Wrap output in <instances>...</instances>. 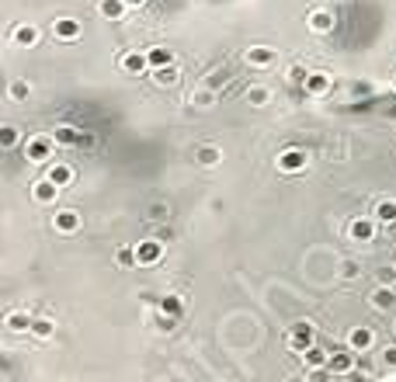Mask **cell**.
<instances>
[{
	"mask_svg": "<svg viewBox=\"0 0 396 382\" xmlns=\"http://www.w3.org/2000/svg\"><path fill=\"white\" fill-rule=\"evenodd\" d=\"M330 87H334V77H330L327 70H310V77H306V84H303V91H306L310 97H327Z\"/></svg>",
	"mask_w": 396,
	"mask_h": 382,
	"instance_id": "5bb4252c",
	"label": "cell"
},
{
	"mask_svg": "<svg viewBox=\"0 0 396 382\" xmlns=\"http://www.w3.org/2000/svg\"><path fill=\"white\" fill-rule=\"evenodd\" d=\"M52 139L60 143V146H84V136H80V129H73V126H56V129H52Z\"/></svg>",
	"mask_w": 396,
	"mask_h": 382,
	"instance_id": "484cf974",
	"label": "cell"
},
{
	"mask_svg": "<svg viewBox=\"0 0 396 382\" xmlns=\"http://www.w3.org/2000/svg\"><path fill=\"white\" fill-rule=\"evenodd\" d=\"M150 77H153L156 87H178V84H181V70H178V63H171V67H156V70H150Z\"/></svg>",
	"mask_w": 396,
	"mask_h": 382,
	"instance_id": "7402d4cb",
	"label": "cell"
},
{
	"mask_svg": "<svg viewBox=\"0 0 396 382\" xmlns=\"http://www.w3.org/2000/svg\"><path fill=\"white\" fill-rule=\"evenodd\" d=\"M379 219L375 215H358V219H351L348 223V237L355 240V243H372L375 240V233H379Z\"/></svg>",
	"mask_w": 396,
	"mask_h": 382,
	"instance_id": "277c9868",
	"label": "cell"
},
{
	"mask_svg": "<svg viewBox=\"0 0 396 382\" xmlns=\"http://www.w3.org/2000/svg\"><path fill=\"white\" fill-rule=\"evenodd\" d=\"M126 4H129V11H136V8H143V4H146V0H126Z\"/></svg>",
	"mask_w": 396,
	"mask_h": 382,
	"instance_id": "ab89813d",
	"label": "cell"
},
{
	"mask_svg": "<svg viewBox=\"0 0 396 382\" xmlns=\"http://www.w3.org/2000/svg\"><path fill=\"white\" fill-rule=\"evenodd\" d=\"M115 261H119L122 267H129V264H136V247H119V254H115Z\"/></svg>",
	"mask_w": 396,
	"mask_h": 382,
	"instance_id": "d590c367",
	"label": "cell"
},
{
	"mask_svg": "<svg viewBox=\"0 0 396 382\" xmlns=\"http://www.w3.org/2000/svg\"><path fill=\"white\" fill-rule=\"evenodd\" d=\"M38 38H42V32H38V25H32V21H21V25H14V28H11V42H14V45H21V49L38 45Z\"/></svg>",
	"mask_w": 396,
	"mask_h": 382,
	"instance_id": "e0dca14e",
	"label": "cell"
},
{
	"mask_svg": "<svg viewBox=\"0 0 396 382\" xmlns=\"http://www.w3.org/2000/svg\"><path fill=\"white\" fill-rule=\"evenodd\" d=\"M271 97H275V94H271V87H268V84H251V87L244 91V101H247L251 108H268V104H271Z\"/></svg>",
	"mask_w": 396,
	"mask_h": 382,
	"instance_id": "603a6c76",
	"label": "cell"
},
{
	"mask_svg": "<svg viewBox=\"0 0 396 382\" xmlns=\"http://www.w3.org/2000/svg\"><path fill=\"white\" fill-rule=\"evenodd\" d=\"M45 178H52L60 188H70L73 178H77V171L70 167V163H63V160H52V163H49V171H45Z\"/></svg>",
	"mask_w": 396,
	"mask_h": 382,
	"instance_id": "44dd1931",
	"label": "cell"
},
{
	"mask_svg": "<svg viewBox=\"0 0 396 382\" xmlns=\"http://www.w3.org/2000/svg\"><path fill=\"white\" fill-rule=\"evenodd\" d=\"M393 334H396V316H393Z\"/></svg>",
	"mask_w": 396,
	"mask_h": 382,
	"instance_id": "b9f144b4",
	"label": "cell"
},
{
	"mask_svg": "<svg viewBox=\"0 0 396 382\" xmlns=\"http://www.w3.org/2000/svg\"><path fill=\"white\" fill-rule=\"evenodd\" d=\"M60 146L52 136H45V132H38V136H28L25 139V160L28 163H52V150Z\"/></svg>",
	"mask_w": 396,
	"mask_h": 382,
	"instance_id": "6da1fadb",
	"label": "cell"
},
{
	"mask_svg": "<svg viewBox=\"0 0 396 382\" xmlns=\"http://www.w3.org/2000/svg\"><path fill=\"white\" fill-rule=\"evenodd\" d=\"M382 365L389 368V375L396 372V344H389V348H382Z\"/></svg>",
	"mask_w": 396,
	"mask_h": 382,
	"instance_id": "8d00e7d4",
	"label": "cell"
},
{
	"mask_svg": "<svg viewBox=\"0 0 396 382\" xmlns=\"http://www.w3.org/2000/svg\"><path fill=\"white\" fill-rule=\"evenodd\" d=\"M146 56H150V70H156V67H171V63H174V49H167V45H150V49H146Z\"/></svg>",
	"mask_w": 396,
	"mask_h": 382,
	"instance_id": "4316f807",
	"label": "cell"
},
{
	"mask_svg": "<svg viewBox=\"0 0 396 382\" xmlns=\"http://www.w3.org/2000/svg\"><path fill=\"white\" fill-rule=\"evenodd\" d=\"M28 334H32V337H38V341H49V337L56 334V320H49V316H35Z\"/></svg>",
	"mask_w": 396,
	"mask_h": 382,
	"instance_id": "83f0119b",
	"label": "cell"
},
{
	"mask_svg": "<svg viewBox=\"0 0 396 382\" xmlns=\"http://www.w3.org/2000/svg\"><path fill=\"white\" fill-rule=\"evenodd\" d=\"M306 77H310V70H306V67H299V63L286 70V80H289L292 87H303V84H306Z\"/></svg>",
	"mask_w": 396,
	"mask_h": 382,
	"instance_id": "836d02e7",
	"label": "cell"
},
{
	"mask_svg": "<svg viewBox=\"0 0 396 382\" xmlns=\"http://www.w3.org/2000/svg\"><path fill=\"white\" fill-rule=\"evenodd\" d=\"M156 237H160L163 243H171V240H174V230H171V226H160V230H156Z\"/></svg>",
	"mask_w": 396,
	"mask_h": 382,
	"instance_id": "f35d334b",
	"label": "cell"
},
{
	"mask_svg": "<svg viewBox=\"0 0 396 382\" xmlns=\"http://www.w3.org/2000/svg\"><path fill=\"white\" fill-rule=\"evenodd\" d=\"M160 313L181 316V313H185V299H181V296H163V299H160Z\"/></svg>",
	"mask_w": 396,
	"mask_h": 382,
	"instance_id": "d6a6232c",
	"label": "cell"
},
{
	"mask_svg": "<svg viewBox=\"0 0 396 382\" xmlns=\"http://www.w3.org/2000/svg\"><path fill=\"white\" fill-rule=\"evenodd\" d=\"M126 11H129L126 0H97V14H101V18H108V21L126 18Z\"/></svg>",
	"mask_w": 396,
	"mask_h": 382,
	"instance_id": "d4e9b609",
	"label": "cell"
},
{
	"mask_svg": "<svg viewBox=\"0 0 396 382\" xmlns=\"http://www.w3.org/2000/svg\"><path fill=\"white\" fill-rule=\"evenodd\" d=\"M80 226H84V215L77 208H60L52 215V230L60 237H73V233H80Z\"/></svg>",
	"mask_w": 396,
	"mask_h": 382,
	"instance_id": "5b68a950",
	"label": "cell"
},
{
	"mask_svg": "<svg viewBox=\"0 0 396 382\" xmlns=\"http://www.w3.org/2000/svg\"><path fill=\"white\" fill-rule=\"evenodd\" d=\"M174 323H178V316L160 313V316H156V331H160V334H174Z\"/></svg>",
	"mask_w": 396,
	"mask_h": 382,
	"instance_id": "e575fe53",
	"label": "cell"
},
{
	"mask_svg": "<svg viewBox=\"0 0 396 382\" xmlns=\"http://www.w3.org/2000/svg\"><path fill=\"white\" fill-rule=\"evenodd\" d=\"M355 351L351 348H341V351H330V361H327V372L330 375H351L358 365H355Z\"/></svg>",
	"mask_w": 396,
	"mask_h": 382,
	"instance_id": "8fae6325",
	"label": "cell"
},
{
	"mask_svg": "<svg viewBox=\"0 0 396 382\" xmlns=\"http://www.w3.org/2000/svg\"><path fill=\"white\" fill-rule=\"evenodd\" d=\"M18 139H21V129H18L14 122H4V126H0V146H4V150H14Z\"/></svg>",
	"mask_w": 396,
	"mask_h": 382,
	"instance_id": "f546056e",
	"label": "cell"
},
{
	"mask_svg": "<svg viewBox=\"0 0 396 382\" xmlns=\"http://www.w3.org/2000/svg\"><path fill=\"white\" fill-rule=\"evenodd\" d=\"M60 184H56L52 178H38L35 184H32V202L35 205H56V198H60Z\"/></svg>",
	"mask_w": 396,
	"mask_h": 382,
	"instance_id": "4fadbf2b",
	"label": "cell"
},
{
	"mask_svg": "<svg viewBox=\"0 0 396 382\" xmlns=\"http://www.w3.org/2000/svg\"><path fill=\"white\" fill-rule=\"evenodd\" d=\"M372 215H375L382 226H393V223H396V198H379V202L372 205Z\"/></svg>",
	"mask_w": 396,
	"mask_h": 382,
	"instance_id": "cb8c5ba5",
	"label": "cell"
},
{
	"mask_svg": "<svg viewBox=\"0 0 396 382\" xmlns=\"http://www.w3.org/2000/svg\"><path fill=\"white\" fill-rule=\"evenodd\" d=\"M8 97H11L14 104H21V101H28V97H32V84H28L25 77H14V80L8 84Z\"/></svg>",
	"mask_w": 396,
	"mask_h": 382,
	"instance_id": "f1b7e54d",
	"label": "cell"
},
{
	"mask_svg": "<svg viewBox=\"0 0 396 382\" xmlns=\"http://www.w3.org/2000/svg\"><path fill=\"white\" fill-rule=\"evenodd\" d=\"M334 25H337V14H334L330 8H313V11L306 14V28H310L313 35H330Z\"/></svg>",
	"mask_w": 396,
	"mask_h": 382,
	"instance_id": "ba28073f",
	"label": "cell"
},
{
	"mask_svg": "<svg viewBox=\"0 0 396 382\" xmlns=\"http://www.w3.org/2000/svg\"><path fill=\"white\" fill-rule=\"evenodd\" d=\"M80 35H84V25H80L77 18H56V21H52V38H56V42H67V45H70V42H77Z\"/></svg>",
	"mask_w": 396,
	"mask_h": 382,
	"instance_id": "30bf717a",
	"label": "cell"
},
{
	"mask_svg": "<svg viewBox=\"0 0 396 382\" xmlns=\"http://www.w3.org/2000/svg\"><path fill=\"white\" fill-rule=\"evenodd\" d=\"M286 344H289L296 355H303L306 348H313V344H316V331H313V323H310V320H296V323L289 326V334H286Z\"/></svg>",
	"mask_w": 396,
	"mask_h": 382,
	"instance_id": "7a4b0ae2",
	"label": "cell"
},
{
	"mask_svg": "<svg viewBox=\"0 0 396 382\" xmlns=\"http://www.w3.org/2000/svg\"><path fill=\"white\" fill-rule=\"evenodd\" d=\"M348 348L355 355H369L375 348V331H372V326H351V331H348Z\"/></svg>",
	"mask_w": 396,
	"mask_h": 382,
	"instance_id": "7c38bea8",
	"label": "cell"
},
{
	"mask_svg": "<svg viewBox=\"0 0 396 382\" xmlns=\"http://www.w3.org/2000/svg\"><path fill=\"white\" fill-rule=\"evenodd\" d=\"M299 358H303V372H316V368H327L330 351H327V348H320V344H313V348H306Z\"/></svg>",
	"mask_w": 396,
	"mask_h": 382,
	"instance_id": "ffe728a7",
	"label": "cell"
},
{
	"mask_svg": "<svg viewBox=\"0 0 396 382\" xmlns=\"http://www.w3.org/2000/svg\"><path fill=\"white\" fill-rule=\"evenodd\" d=\"M369 302H372L375 313H393L396 309V285H375Z\"/></svg>",
	"mask_w": 396,
	"mask_h": 382,
	"instance_id": "9a60e30c",
	"label": "cell"
},
{
	"mask_svg": "<svg viewBox=\"0 0 396 382\" xmlns=\"http://www.w3.org/2000/svg\"><path fill=\"white\" fill-rule=\"evenodd\" d=\"M191 156H195L198 167H205V171H212V167H219V163H222V150L216 143H198Z\"/></svg>",
	"mask_w": 396,
	"mask_h": 382,
	"instance_id": "2e32d148",
	"label": "cell"
},
{
	"mask_svg": "<svg viewBox=\"0 0 396 382\" xmlns=\"http://www.w3.org/2000/svg\"><path fill=\"white\" fill-rule=\"evenodd\" d=\"M306 163H310V156H306V150H299V146H289V150H281V153L275 156L278 174H303Z\"/></svg>",
	"mask_w": 396,
	"mask_h": 382,
	"instance_id": "3957f363",
	"label": "cell"
},
{
	"mask_svg": "<svg viewBox=\"0 0 396 382\" xmlns=\"http://www.w3.org/2000/svg\"><path fill=\"white\" fill-rule=\"evenodd\" d=\"M379 285H396V264L379 271Z\"/></svg>",
	"mask_w": 396,
	"mask_h": 382,
	"instance_id": "74e56055",
	"label": "cell"
},
{
	"mask_svg": "<svg viewBox=\"0 0 396 382\" xmlns=\"http://www.w3.org/2000/svg\"><path fill=\"white\" fill-rule=\"evenodd\" d=\"M160 261H163V240L160 237H150V240L136 243V264L139 267H153Z\"/></svg>",
	"mask_w": 396,
	"mask_h": 382,
	"instance_id": "52a82bcc",
	"label": "cell"
},
{
	"mask_svg": "<svg viewBox=\"0 0 396 382\" xmlns=\"http://www.w3.org/2000/svg\"><path fill=\"white\" fill-rule=\"evenodd\" d=\"M146 219L150 223H167V219H171V205H167V202H153L146 208Z\"/></svg>",
	"mask_w": 396,
	"mask_h": 382,
	"instance_id": "1f68e13d",
	"label": "cell"
},
{
	"mask_svg": "<svg viewBox=\"0 0 396 382\" xmlns=\"http://www.w3.org/2000/svg\"><path fill=\"white\" fill-rule=\"evenodd\" d=\"M244 63L251 70H268V67L278 63V49H271V45H251V49H244Z\"/></svg>",
	"mask_w": 396,
	"mask_h": 382,
	"instance_id": "8992f818",
	"label": "cell"
},
{
	"mask_svg": "<svg viewBox=\"0 0 396 382\" xmlns=\"http://www.w3.org/2000/svg\"><path fill=\"white\" fill-rule=\"evenodd\" d=\"M389 91H393V94H396V73H393V77H389Z\"/></svg>",
	"mask_w": 396,
	"mask_h": 382,
	"instance_id": "60d3db41",
	"label": "cell"
},
{
	"mask_svg": "<svg viewBox=\"0 0 396 382\" xmlns=\"http://www.w3.org/2000/svg\"><path fill=\"white\" fill-rule=\"evenodd\" d=\"M32 313L28 309H8L4 313V326H8V331L11 334H25V331H32Z\"/></svg>",
	"mask_w": 396,
	"mask_h": 382,
	"instance_id": "d6986e66",
	"label": "cell"
},
{
	"mask_svg": "<svg viewBox=\"0 0 396 382\" xmlns=\"http://www.w3.org/2000/svg\"><path fill=\"white\" fill-rule=\"evenodd\" d=\"M119 70L129 73V77H139V73L150 70V56H146V52H139V49H126L122 56H119Z\"/></svg>",
	"mask_w": 396,
	"mask_h": 382,
	"instance_id": "9c48e42d",
	"label": "cell"
},
{
	"mask_svg": "<svg viewBox=\"0 0 396 382\" xmlns=\"http://www.w3.org/2000/svg\"><path fill=\"white\" fill-rule=\"evenodd\" d=\"M337 275H341L345 282H355V278L362 275V261H355V257H345L341 264H337Z\"/></svg>",
	"mask_w": 396,
	"mask_h": 382,
	"instance_id": "4dcf8cb0",
	"label": "cell"
},
{
	"mask_svg": "<svg viewBox=\"0 0 396 382\" xmlns=\"http://www.w3.org/2000/svg\"><path fill=\"white\" fill-rule=\"evenodd\" d=\"M216 101H219V94H216L212 84H202V87H195V91L188 94V104L198 108V112H209V108H216Z\"/></svg>",
	"mask_w": 396,
	"mask_h": 382,
	"instance_id": "ac0fdd59",
	"label": "cell"
}]
</instances>
